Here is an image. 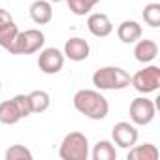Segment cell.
I'll return each mask as SVG.
<instances>
[{
  "label": "cell",
  "mask_w": 160,
  "mask_h": 160,
  "mask_svg": "<svg viewBox=\"0 0 160 160\" xmlns=\"http://www.w3.org/2000/svg\"><path fill=\"white\" fill-rule=\"evenodd\" d=\"M73 108L81 115H85L92 121H102L109 113V104H108L106 96L92 89L77 91L73 94Z\"/></svg>",
  "instance_id": "6da1fadb"
},
{
  "label": "cell",
  "mask_w": 160,
  "mask_h": 160,
  "mask_svg": "<svg viewBox=\"0 0 160 160\" xmlns=\"http://www.w3.org/2000/svg\"><path fill=\"white\" fill-rule=\"evenodd\" d=\"M130 73L119 66H104L92 73V85L100 91H122L130 87Z\"/></svg>",
  "instance_id": "7a4b0ae2"
},
{
  "label": "cell",
  "mask_w": 160,
  "mask_h": 160,
  "mask_svg": "<svg viewBox=\"0 0 160 160\" xmlns=\"http://www.w3.org/2000/svg\"><path fill=\"white\" fill-rule=\"evenodd\" d=\"M58 156L62 160H87L89 158V139L81 132H70L64 136Z\"/></svg>",
  "instance_id": "3957f363"
},
{
  "label": "cell",
  "mask_w": 160,
  "mask_h": 160,
  "mask_svg": "<svg viewBox=\"0 0 160 160\" xmlns=\"http://www.w3.org/2000/svg\"><path fill=\"white\" fill-rule=\"evenodd\" d=\"M130 85L143 94L154 92L160 87V68L158 66H145L143 70L136 72L130 79Z\"/></svg>",
  "instance_id": "277c9868"
},
{
  "label": "cell",
  "mask_w": 160,
  "mask_h": 160,
  "mask_svg": "<svg viewBox=\"0 0 160 160\" xmlns=\"http://www.w3.org/2000/svg\"><path fill=\"white\" fill-rule=\"evenodd\" d=\"M45 43V36L38 28H28L25 32L17 34L15 42V55H32L38 53Z\"/></svg>",
  "instance_id": "5b68a950"
},
{
  "label": "cell",
  "mask_w": 160,
  "mask_h": 160,
  "mask_svg": "<svg viewBox=\"0 0 160 160\" xmlns=\"http://www.w3.org/2000/svg\"><path fill=\"white\" fill-rule=\"evenodd\" d=\"M156 115V106L152 100L145 98V96H139L136 100H132L130 104V121L138 126H145L149 122H152Z\"/></svg>",
  "instance_id": "8992f818"
},
{
  "label": "cell",
  "mask_w": 160,
  "mask_h": 160,
  "mask_svg": "<svg viewBox=\"0 0 160 160\" xmlns=\"http://www.w3.org/2000/svg\"><path fill=\"white\" fill-rule=\"evenodd\" d=\"M62 66H64V53H60L57 47H47L38 57V68L47 75L58 73Z\"/></svg>",
  "instance_id": "52a82bcc"
},
{
  "label": "cell",
  "mask_w": 160,
  "mask_h": 160,
  "mask_svg": "<svg viewBox=\"0 0 160 160\" xmlns=\"http://www.w3.org/2000/svg\"><path fill=\"white\" fill-rule=\"evenodd\" d=\"M111 138H113V143H115L117 147H121V149H130V147H134V145L138 143L139 134H138V128H136L134 124L122 121V122H117V124L113 126Z\"/></svg>",
  "instance_id": "ba28073f"
},
{
  "label": "cell",
  "mask_w": 160,
  "mask_h": 160,
  "mask_svg": "<svg viewBox=\"0 0 160 160\" xmlns=\"http://www.w3.org/2000/svg\"><path fill=\"white\" fill-rule=\"evenodd\" d=\"M91 55V47L87 43V40L83 38H70L64 43V57L73 60V62H81L87 60Z\"/></svg>",
  "instance_id": "9c48e42d"
},
{
  "label": "cell",
  "mask_w": 160,
  "mask_h": 160,
  "mask_svg": "<svg viewBox=\"0 0 160 160\" xmlns=\"http://www.w3.org/2000/svg\"><path fill=\"white\" fill-rule=\"evenodd\" d=\"M87 28L96 38H106V36H109L113 32L111 19L106 13H91L89 19H87Z\"/></svg>",
  "instance_id": "30bf717a"
},
{
  "label": "cell",
  "mask_w": 160,
  "mask_h": 160,
  "mask_svg": "<svg viewBox=\"0 0 160 160\" xmlns=\"http://www.w3.org/2000/svg\"><path fill=\"white\" fill-rule=\"evenodd\" d=\"M158 55V43L154 40H138L136 42V47H134V57L138 62H152Z\"/></svg>",
  "instance_id": "8fae6325"
},
{
  "label": "cell",
  "mask_w": 160,
  "mask_h": 160,
  "mask_svg": "<svg viewBox=\"0 0 160 160\" xmlns=\"http://www.w3.org/2000/svg\"><path fill=\"white\" fill-rule=\"evenodd\" d=\"M30 17L36 25H47L53 19V8L49 0H36L30 4Z\"/></svg>",
  "instance_id": "7c38bea8"
},
{
  "label": "cell",
  "mask_w": 160,
  "mask_h": 160,
  "mask_svg": "<svg viewBox=\"0 0 160 160\" xmlns=\"http://www.w3.org/2000/svg\"><path fill=\"white\" fill-rule=\"evenodd\" d=\"M143 30L138 21H122L117 28V36L122 43H136L141 38Z\"/></svg>",
  "instance_id": "4fadbf2b"
},
{
  "label": "cell",
  "mask_w": 160,
  "mask_h": 160,
  "mask_svg": "<svg viewBox=\"0 0 160 160\" xmlns=\"http://www.w3.org/2000/svg\"><path fill=\"white\" fill-rule=\"evenodd\" d=\"M17 34H19V28L17 25L12 21L4 27H0V47H4L8 53L15 55V42H17Z\"/></svg>",
  "instance_id": "5bb4252c"
},
{
  "label": "cell",
  "mask_w": 160,
  "mask_h": 160,
  "mask_svg": "<svg viewBox=\"0 0 160 160\" xmlns=\"http://www.w3.org/2000/svg\"><path fill=\"white\" fill-rule=\"evenodd\" d=\"M128 160H158V149L152 143H143V145H134L130 147Z\"/></svg>",
  "instance_id": "9a60e30c"
},
{
  "label": "cell",
  "mask_w": 160,
  "mask_h": 160,
  "mask_svg": "<svg viewBox=\"0 0 160 160\" xmlns=\"http://www.w3.org/2000/svg\"><path fill=\"white\" fill-rule=\"evenodd\" d=\"M21 119L23 117H21V113H19L13 100H6V102L0 104V122L2 124H15Z\"/></svg>",
  "instance_id": "2e32d148"
},
{
  "label": "cell",
  "mask_w": 160,
  "mask_h": 160,
  "mask_svg": "<svg viewBox=\"0 0 160 160\" xmlns=\"http://www.w3.org/2000/svg\"><path fill=\"white\" fill-rule=\"evenodd\" d=\"M28 102H30V111L32 113H43L51 106V98L45 91H32L28 94Z\"/></svg>",
  "instance_id": "e0dca14e"
},
{
  "label": "cell",
  "mask_w": 160,
  "mask_h": 160,
  "mask_svg": "<svg viewBox=\"0 0 160 160\" xmlns=\"http://www.w3.org/2000/svg\"><path fill=\"white\" fill-rule=\"evenodd\" d=\"M92 160H117V149L111 141L102 139L94 145L92 151Z\"/></svg>",
  "instance_id": "ac0fdd59"
},
{
  "label": "cell",
  "mask_w": 160,
  "mask_h": 160,
  "mask_svg": "<svg viewBox=\"0 0 160 160\" xmlns=\"http://www.w3.org/2000/svg\"><path fill=\"white\" fill-rule=\"evenodd\" d=\"M100 0H66V4L73 15H85L89 13Z\"/></svg>",
  "instance_id": "d6986e66"
},
{
  "label": "cell",
  "mask_w": 160,
  "mask_h": 160,
  "mask_svg": "<svg viewBox=\"0 0 160 160\" xmlns=\"http://www.w3.org/2000/svg\"><path fill=\"white\" fill-rule=\"evenodd\" d=\"M143 21L152 27V28H158L160 27V4L156 2H151L143 8Z\"/></svg>",
  "instance_id": "ffe728a7"
},
{
  "label": "cell",
  "mask_w": 160,
  "mask_h": 160,
  "mask_svg": "<svg viewBox=\"0 0 160 160\" xmlns=\"http://www.w3.org/2000/svg\"><path fill=\"white\" fill-rule=\"evenodd\" d=\"M32 152L25 145H12L6 151V160H30Z\"/></svg>",
  "instance_id": "44dd1931"
},
{
  "label": "cell",
  "mask_w": 160,
  "mask_h": 160,
  "mask_svg": "<svg viewBox=\"0 0 160 160\" xmlns=\"http://www.w3.org/2000/svg\"><path fill=\"white\" fill-rule=\"evenodd\" d=\"M13 102H15V106H17V109H19V113H21V117L25 119V117H28L32 111H30V102H28V94H17V96H13L12 98Z\"/></svg>",
  "instance_id": "7402d4cb"
},
{
  "label": "cell",
  "mask_w": 160,
  "mask_h": 160,
  "mask_svg": "<svg viewBox=\"0 0 160 160\" xmlns=\"http://www.w3.org/2000/svg\"><path fill=\"white\" fill-rule=\"evenodd\" d=\"M13 19H12V15L4 10V8H0V27H4V25H8V23H12Z\"/></svg>",
  "instance_id": "603a6c76"
},
{
  "label": "cell",
  "mask_w": 160,
  "mask_h": 160,
  "mask_svg": "<svg viewBox=\"0 0 160 160\" xmlns=\"http://www.w3.org/2000/svg\"><path fill=\"white\" fill-rule=\"evenodd\" d=\"M49 2H66V0H49Z\"/></svg>",
  "instance_id": "cb8c5ba5"
},
{
  "label": "cell",
  "mask_w": 160,
  "mask_h": 160,
  "mask_svg": "<svg viewBox=\"0 0 160 160\" xmlns=\"http://www.w3.org/2000/svg\"><path fill=\"white\" fill-rule=\"evenodd\" d=\"M0 89H2V83H0Z\"/></svg>",
  "instance_id": "d4e9b609"
}]
</instances>
